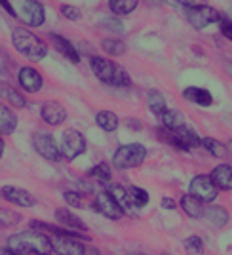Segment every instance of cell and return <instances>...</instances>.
Segmentation results:
<instances>
[{"label":"cell","mask_w":232,"mask_h":255,"mask_svg":"<svg viewBox=\"0 0 232 255\" xmlns=\"http://www.w3.org/2000/svg\"><path fill=\"white\" fill-rule=\"evenodd\" d=\"M8 250L15 255H50L52 242L44 233L25 231V233L11 234L8 238Z\"/></svg>","instance_id":"obj_1"},{"label":"cell","mask_w":232,"mask_h":255,"mask_svg":"<svg viewBox=\"0 0 232 255\" xmlns=\"http://www.w3.org/2000/svg\"><path fill=\"white\" fill-rule=\"evenodd\" d=\"M90 67L94 71V75L107 86H115V88H126V86L131 84V78L126 71L116 65L115 61L107 59V57H101V55H94L90 59Z\"/></svg>","instance_id":"obj_2"},{"label":"cell","mask_w":232,"mask_h":255,"mask_svg":"<svg viewBox=\"0 0 232 255\" xmlns=\"http://www.w3.org/2000/svg\"><path fill=\"white\" fill-rule=\"evenodd\" d=\"M11 44L17 50V53H21L23 57L31 61H40L48 53L46 42L40 40L36 34H32L31 31H27L25 27H15L11 31Z\"/></svg>","instance_id":"obj_3"},{"label":"cell","mask_w":232,"mask_h":255,"mask_svg":"<svg viewBox=\"0 0 232 255\" xmlns=\"http://www.w3.org/2000/svg\"><path fill=\"white\" fill-rule=\"evenodd\" d=\"M158 137L164 139L168 145L175 147L179 150H192L198 149L202 145V139L198 137V133L194 129H190L187 124L181 128H175V129H169V128H158Z\"/></svg>","instance_id":"obj_4"},{"label":"cell","mask_w":232,"mask_h":255,"mask_svg":"<svg viewBox=\"0 0 232 255\" xmlns=\"http://www.w3.org/2000/svg\"><path fill=\"white\" fill-rule=\"evenodd\" d=\"M147 158V147L141 143H131V145H122L113 156V164L116 170H131L139 168Z\"/></svg>","instance_id":"obj_5"},{"label":"cell","mask_w":232,"mask_h":255,"mask_svg":"<svg viewBox=\"0 0 232 255\" xmlns=\"http://www.w3.org/2000/svg\"><path fill=\"white\" fill-rule=\"evenodd\" d=\"M15 17L27 27H40L46 21L44 6L36 0H23L19 8H15Z\"/></svg>","instance_id":"obj_6"},{"label":"cell","mask_w":232,"mask_h":255,"mask_svg":"<svg viewBox=\"0 0 232 255\" xmlns=\"http://www.w3.org/2000/svg\"><path fill=\"white\" fill-rule=\"evenodd\" d=\"M189 194L194 196L196 200H200L202 204H210V202H215L219 191L213 185L210 175H196V177H192V181H190Z\"/></svg>","instance_id":"obj_7"},{"label":"cell","mask_w":232,"mask_h":255,"mask_svg":"<svg viewBox=\"0 0 232 255\" xmlns=\"http://www.w3.org/2000/svg\"><path fill=\"white\" fill-rule=\"evenodd\" d=\"M61 156L67 160H74L86 150V139L78 129H65L61 137Z\"/></svg>","instance_id":"obj_8"},{"label":"cell","mask_w":232,"mask_h":255,"mask_svg":"<svg viewBox=\"0 0 232 255\" xmlns=\"http://www.w3.org/2000/svg\"><path fill=\"white\" fill-rule=\"evenodd\" d=\"M32 147L34 150L42 156V158L50 160V162H57L61 158V150L57 147L55 139L52 133H46V131H36L32 135Z\"/></svg>","instance_id":"obj_9"},{"label":"cell","mask_w":232,"mask_h":255,"mask_svg":"<svg viewBox=\"0 0 232 255\" xmlns=\"http://www.w3.org/2000/svg\"><path fill=\"white\" fill-rule=\"evenodd\" d=\"M221 13L211 8V6H200V8H189L187 10V19H189L190 27L194 29H206L208 25H213V23L221 21Z\"/></svg>","instance_id":"obj_10"},{"label":"cell","mask_w":232,"mask_h":255,"mask_svg":"<svg viewBox=\"0 0 232 255\" xmlns=\"http://www.w3.org/2000/svg\"><path fill=\"white\" fill-rule=\"evenodd\" d=\"M95 210L101 215H105L107 219H111V221H118V219H122L126 215V210L116 202V198L109 191H103L97 194Z\"/></svg>","instance_id":"obj_11"},{"label":"cell","mask_w":232,"mask_h":255,"mask_svg":"<svg viewBox=\"0 0 232 255\" xmlns=\"http://www.w3.org/2000/svg\"><path fill=\"white\" fill-rule=\"evenodd\" d=\"M0 196L6 202L13 204V206H19V208H32L36 204V198L32 196L31 192L21 189V187H13V185H4L0 189Z\"/></svg>","instance_id":"obj_12"},{"label":"cell","mask_w":232,"mask_h":255,"mask_svg":"<svg viewBox=\"0 0 232 255\" xmlns=\"http://www.w3.org/2000/svg\"><path fill=\"white\" fill-rule=\"evenodd\" d=\"M52 242V252L57 255H84L86 248L76 238L71 236H53L50 238Z\"/></svg>","instance_id":"obj_13"},{"label":"cell","mask_w":232,"mask_h":255,"mask_svg":"<svg viewBox=\"0 0 232 255\" xmlns=\"http://www.w3.org/2000/svg\"><path fill=\"white\" fill-rule=\"evenodd\" d=\"M17 80H19V86L27 94H36V92L42 90L44 86L42 75L32 67H21L19 73H17Z\"/></svg>","instance_id":"obj_14"},{"label":"cell","mask_w":232,"mask_h":255,"mask_svg":"<svg viewBox=\"0 0 232 255\" xmlns=\"http://www.w3.org/2000/svg\"><path fill=\"white\" fill-rule=\"evenodd\" d=\"M40 115L44 122H48L50 126H59L67 120V111L59 101H46L40 107Z\"/></svg>","instance_id":"obj_15"},{"label":"cell","mask_w":232,"mask_h":255,"mask_svg":"<svg viewBox=\"0 0 232 255\" xmlns=\"http://www.w3.org/2000/svg\"><path fill=\"white\" fill-rule=\"evenodd\" d=\"M55 219L63 225V229H69V231L82 233V234L88 233V227H86L84 221H82L80 217H76L74 213L69 212L67 208H59V210H55Z\"/></svg>","instance_id":"obj_16"},{"label":"cell","mask_w":232,"mask_h":255,"mask_svg":"<svg viewBox=\"0 0 232 255\" xmlns=\"http://www.w3.org/2000/svg\"><path fill=\"white\" fill-rule=\"evenodd\" d=\"M211 181L217 187V191H232V166L231 164H219L211 171Z\"/></svg>","instance_id":"obj_17"},{"label":"cell","mask_w":232,"mask_h":255,"mask_svg":"<svg viewBox=\"0 0 232 255\" xmlns=\"http://www.w3.org/2000/svg\"><path fill=\"white\" fill-rule=\"evenodd\" d=\"M183 97L190 101V103H196L200 107H210L213 105V96H211L208 90L198 88V86H189L183 90Z\"/></svg>","instance_id":"obj_18"},{"label":"cell","mask_w":232,"mask_h":255,"mask_svg":"<svg viewBox=\"0 0 232 255\" xmlns=\"http://www.w3.org/2000/svg\"><path fill=\"white\" fill-rule=\"evenodd\" d=\"M52 42H53V46H55V50L61 53V55H65L69 61L80 63V55L76 52V48L71 44V40H67L61 34H52Z\"/></svg>","instance_id":"obj_19"},{"label":"cell","mask_w":232,"mask_h":255,"mask_svg":"<svg viewBox=\"0 0 232 255\" xmlns=\"http://www.w3.org/2000/svg\"><path fill=\"white\" fill-rule=\"evenodd\" d=\"M17 128V117L10 111V107L0 103V135H10Z\"/></svg>","instance_id":"obj_20"},{"label":"cell","mask_w":232,"mask_h":255,"mask_svg":"<svg viewBox=\"0 0 232 255\" xmlns=\"http://www.w3.org/2000/svg\"><path fill=\"white\" fill-rule=\"evenodd\" d=\"M181 208H183V212L187 213L189 217H192V219H200V217H204V212H206V206H204L200 200H196L194 196H190V194H183V198H181Z\"/></svg>","instance_id":"obj_21"},{"label":"cell","mask_w":232,"mask_h":255,"mask_svg":"<svg viewBox=\"0 0 232 255\" xmlns=\"http://www.w3.org/2000/svg\"><path fill=\"white\" fill-rule=\"evenodd\" d=\"M204 217L210 221L215 229H223L225 225L229 223V212L221 208V206H208L206 212H204Z\"/></svg>","instance_id":"obj_22"},{"label":"cell","mask_w":232,"mask_h":255,"mask_svg":"<svg viewBox=\"0 0 232 255\" xmlns=\"http://www.w3.org/2000/svg\"><path fill=\"white\" fill-rule=\"evenodd\" d=\"M0 97H2L4 101H8L10 107H15V109L27 107L25 96H21V94H19L15 88H11V86H2V88H0Z\"/></svg>","instance_id":"obj_23"},{"label":"cell","mask_w":232,"mask_h":255,"mask_svg":"<svg viewBox=\"0 0 232 255\" xmlns=\"http://www.w3.org/2000/svg\"><path fill=\"white\" fill-rule=\"evenodd\" d=\"M147 105L152 111V115L160 117L166 111V97L158 90H148L147 92Z\"/></svg>","instance_id":"obj_24"},{"label":"cell","mask_w":232,"mask_h":255,"mask_svg":"<svg viewBox=\"0 0 232 255\" xmlns=\"http://www.w3.org/2000/svg\"><path fill=\"white\" fill-rule=\"evenodd\" d=\"M95 124L101 128L103 131H115L118 128V117L113 111H99L95 115Z\"/></svg>","instance_id":"obj_25"},{"label":"cell","mask_w":232,"mask_h":255,"mask_svg":"<svg viewBox=\"0 0 232 255\" xmlns=\"http://www.w3.org/2000/svg\"><path fill=\"white\" fill-rule=\"evenodd\" d=\"M160 122L164 128H169V129H175V128L185 126V117L181 115L179 111H171V109H166L162 115H160Z\"/></svg>","instance_id":"obj_26"},{"label":"cell","mask_w":232,"mask_h":255,"mask_svg":"<svg viewBox=\"0 0 232 255\" xmlns=\"http://www.w3.org/2000/svg\"><path fill=\"white\" fill-rule=\"evenodd\" d=\"M139 6V0H109V8L115 15H127Z\"/></svg>","instance_id":"obj_27"},{"label":"cell","mask_w":232,"mask_h":255,"mask_svg":"<svg viewBox=\"0 0 232 255\" xmlns=\"http://www.w3.org/2000/svg\"><path fill=\"white\" fill-rule=\"evenodd\" d=\"M101 48L107 55H113V57H120L126 53V44L122 42L120 38H105L101 42Z\"/></svg>","instance_id":"obj_28"},{"label":"cell","mask_w":232,"mask_h":255,"mask_svg":"<svg viewBox=\"0 0 232 255\" xmlns=\"http://www.w3.org/2000/svg\"><path fill=\"white\" fill-rule=\"evenodd\" d=\"M202 147L210 152L213 158H223L229 150H227V147L223 145L221 141H217V139L213 137H204L202 139Z\"/></svg>","instance_id":"obj_29"},{"label":"cell","mask_w":232,"mask_h":255,"mask_svg":"<svg viewBox=\"0 0 232 255\" xmlns=\"http://www.w3.org/2000/svg\"><path fill=\"white\" fill-rule=\"evenodd\" d=\"M127 194H129V200H131V204L135 208H145V206H148L150 196H148V192L145 189H141V187H129Z\"/></svg>","instance_id":"obj_30"},{"label":"cell","mask_w":232,"mask_h":255,"mask_svg":"<svg viewBox=\"0 0 232 255\" xmlns=\"http://www.w3.org/2000/svg\"><path fill=\"white\" fill-rule=\"evenodd\" d=\"M109 192L113 194L116 198V202L120 204L126 212H131V208H133V204H131V200H129V194H127V191L124 189V187H120V185H116V187H111L109 189Z\"/></svg>","instance_id":"obj_31"},{"label":"cell","mask_w":232,"mask_h":255,"mask_svg":"<svg viewBox=\"0 0 232 255\" xmlns=\"http://www.w3.org/2000/svg\"><path fill=\"white\" fill-rule=\"evenodd\" d=\"M19 221H21V215L19 213L0 208V229H11V227L19 225Z\"/></svg>","instance_id":"obj_32"},{"label":"cell","mask_w":232,"mask_h":255,"mask_svg":"<svg viewBox=\"0 0 232 255\" xmlns=\"http://www.w3.org/2000/svg\"><path fill=\"white\" fill-rule=\"evenodd\" d=\"M94 179H99L103 181V183H107V181H111V177H113V171H111V166L109 164H105V162H101V164H97V166H94L92 170L88 171Z\"/></svg>","instance_id":"obj_33"},{"label":"cell","mask_w":232,"mask_h":255,"mask_svg":"<svg viewBox=\"0 0 232 255\" xmlns=\"http://www.w3.org/2000/svg\"><path fill=\"white\" fill-rule=\"evenodd\" d=\"M185 250L190 255H202L204 254V242H202L200 236H189L185 240Z\"/></svg>","instance_id":"obj_34"},{"label":"cell","mask_w":232,"mask_h":255,"mask_svg":"<svg viewBox=\"0 0 232 255\" xmlns=\"http://www.w3.org/2000/svg\"><path fill=\"white\" fill-rule=\"evenodd\" d=\"M61 15H63L65 19H69V21H78L82 17V11H80V8H76V6L63 4L61 6Z\"/></svg>","instance_id":"obj_35"},{"label":"cell","mask_w":232,"mask_h":255,"mask_svg":"<svg viewBox=\"0 0 232 255\" xmlns=\"http://www.w3.org/2000/svg\"><path fill=\"white\" fill-rule=\"evenodd\" d=\"M63 198H65V202L69 204V206H73V208H84V198H82V194H78V192L67 191V192H63Z\"/></svg>","instance_id":"obj_36"},{"label":"cell","mask_w":232,"mask_h":255,"mask_svg":"<svg viewBox=\"0 0 232 255\" xmlns=\"http://www.w3.org/2000/svg\"><path fill=\"white\" fill-rule=\"evenodd\" d=\"M101 27H103V29H109L111 32H118V34L124 31V25L120 23V19H115V17L103 19V21H101Z\"/></svg>","instance_id":"obj_37"},{"label":"cell","mask_w":232,"mask_h":255,"mask_svg":"<svg viewBox=\"0 0 232 255\" xmlns=\"http://www.w3.org/2000/svg\"><path fill=\"white\" fill-rule=\"evenodd\" d=\"M219 29H221L223 36L232 42V19H229V17H221V21H219Z\"/></svg>","instance_id":"obj_38"},{"label":"cell","mask_w":232,"mask_h":255,"mask_svg":"<svg viewBox=\"0 0 232 255\" xmlns=\"http://www.w3.org/2000/svg\"><path fill=\"white\" fill-rule=\"evenodd\" d=\"M181 6H185V10L189 8H200V6H208V0H177Z\"/></svg>","instance_id":"obj_39"},{"label":"cell","mask_w":232,"mask_h":255,"mask_svg":"<svg viewBox=\"0 0 232 255\" xmlns=\"http://www.w3.org/2000/svg\"><path fill=\"white\" fill-rule=\"evenodd\" d=\"M162 208H166V210H175L177 208V202L173 200V198H169V196H166V198H162Z\"/></svg>","instance_id":"obj_40"},{"label":"cell","mask_w":232,"mask_h":255,"mask_svg":"<svg viewBox=\"0 0 232 255\" xmlns=\"http://www.w3.org/2000/svg\"><path fill=\"white\" fill-rule=\"evenodd\" d=\"M0 6H2L4 10L8 11L10 15H13V17H15V8L11 6V4H10V2H8V0H0Z\"/></svg>","instance_id":"obj_41"},{"label":"cell","mask_w":232,"mask_h":255,"mask_svg":"<svg viewBox=\"0 0 232 255\" xmlns=\"http://www.w3.org/2000/svg\"><path fill=\"white\" fill-rule=\"evenodd\" d=\"M84 255H97V252H95L94 248H86V252Z\"/></svg>","instance_id":"obj_42"},{"label":"cell","mask_w":232,"mask_h":255,"mask_svg":"<svg viewBox=\"0 0 232 255\" xmlns=\"http://www.w3.org/2000/svg\"><path fill=\"white\" fill-rule=\"evenodd\" d=\"M2 154H4V141H2V135H0V158H2Z\"/></svg>","instance_id":"obj_43"},{"label":"cell","mask_w":232,"mask_h":255,"mask_svg":"<svg viewBox=\"0 0 232 255\" xmlns=\"http://www.w3.org/2000/svg\"><path fill=\"white\" fill-rule=\"evenodd\" d=\"M0 255H15V254H11V252L8 250V248H4V250L0 252Z\"/></svg>","instance_id":"obj_44"},{"label":"cell","mask_w":232,"mask_h":255,"mask_svg":"<svg viewBox=\"0 0 232 255\" xmlns=\"http://www.w3.org/2000/svg\"><path fill=\"white\" fill-rule=\"evenodd\" d=\"M227 150H229V152H231V154H232V139H231V141H229V145H227Z\"/></svg>","instance_id":"obj_45"},{"label":"cell","mask_w":232,"mask_h":255,"mask_svg":"<svg viewBox=\"0 0 232 255\" xmlns=\"http://www.w3.org/2000/svg\"><path fill=\"white\" fill-rule=\"evenodd\" d=\"M131 255H143V254H131Z\"/></svg>","instance_id":"obj_46"}]
</instances>
